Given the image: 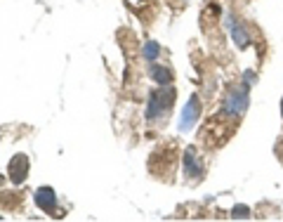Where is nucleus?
<instances>
[{
	"mask_svg": "<svg viewBox=\"0 0 283 222\" xmlns=\"http://www.w3.org/2000/svg\"><path fill=\"white\" fill-rule=\"evenodd\" d=\"M198 114H200V104H198V99L191 97L184 104V109H182V123H180V130L182 132H187L191 130V125L198 121Z\"/></svg>",
	"mask_w": 283,
	"mask_h": 222,
	"instance_id": "nucleus-4",
	"label": "nucleus"
},
{
	"mask_svg": "<svg viewBox=\"0 0 283 222\" xmlns=\"http://www.w3.org/2000/svg\"><path fill=\"white\" fill-rule=\"evenodd\" d=\"M227 24H229V31H231V38H234V43L238 45V48H248L250 45V35L246 33V28H243V24H238V21H234L231 17L227 19Z\"/></svg>",
	"mask_w": 283,
	"mask_h": 222,
	"instance_id": "nucleus-7",
	"label": "nucleus"
},
{
	"mask_svg": "<svg viewBox=\"0 0 283 222\" xmlns=\"http://www.w3.org/2000/svg\"><path fill=\"white\" fill-rule=\"evenodd\" d=\"M158 52H160V48L156 45V43H146L144 45V57L149 59V62H153V59L158 57Z\"/></svg>",
	"mask_w": 283,
	"mask_h": 222,
	"instance_id": "nucleus-9",
	"label": "nucleus"
},
{
	"mask_svg": "<svg viewBox=\"0 0 283 222\" xmlns=\"http://www.w3.org/2000/svg\"><path fill=\"white\" fill-rule=\"evenodd\" d=\"M7 173H10V180L14 184H21L24 177L28 175V159L24 154H17L12 161H10V166H7Z\"/></svg>",
	"mask_w": 283,
	"mask_h": 222,
	"instance_id": "nucleus-3",
	"label": "nucleus"
},
{
	"mask_svg": "<svg viewBox=\"0 0 283 222\" xmlns=\"http://www.w3.org/2000/svg\"><path fill=\"white\" fill-rule=\"evenodd\" d=\"M0 220H3V215H0Z\"/></svg>",
	"mask_w": 283,
	"mask_h": 222,
	"instance_id": "nucleus-11",
	"label": "nucleus"
},
{
	"mask_svg": "<svg viewBox=\"0 0 283 222\" xmlns=\"http://www.w3.org/2000/svg\"><path fill=\"white\" fill-rule=\"evenodd\" d=\"M151 76H153V81H156V83H160V85H170V83H173V73H170L166 66H158V64H153V66H151Z\"/></svg>",
	"mask_w": 283,
	"mask_h": 222,
	"instance_id": "nucleus-8",
	"label": "nucleus"
},
{
	"mask_svg": "<svg viewBox=\"0 0 283 222\" xmlns=\"http://www.w3.org/2000/svg\"><path fill=\"white\" fill-rule=\"evenodd\" d=\"M248 102H250V85H236L234 90L227 95V99H224V106H222V114L224 116H241L243 111L248 109Z\"/></svg>",
	"mask_w": 283,
	"mask_h": 222,
	"instance_id": "nucleus-2",
	"label": "nucleus"
},
{
	"mask_svg": "<svg viewBox=\"0 0 283 222\" xmlns=\"http://www.w3.org/2000/svg\"><path fill=\"white\" fill-rule=\"evenodd\" d=\"M184 173H187V177H200L203 175V166L196 159V149L193 146H189L184 152Z\"/></svg>",
	"mask_w": 283,
	"mask_h": 222,
	"instance_id": "nucleus-6",
	"label": "nucleus"
},
{
	"mask_svg": "<svg viewBox=\"0 0 283 222\" xmlns=\"http://www.w3.org/2000/svg\"><path fill=\"white\" fill-rule=\"evenodd\" d=\"M173 99H175V88L173 85H160V90L151 92V97H149L146 118H149V121L160 118L168 109H170V106H173Z\"/></svg>",
	"mask_w": 283,
	"mask_h": 222,
	"instance_id": "nucleus-1",
	"label": "nucleus"
},
{
	"mask_svg": "<svg viewBox=\"0 0 283 222\" xmlns=\"http://www.w3.org/2000/svg\"><path fill=\"white\" fill-rule=\"evenodd\" d=\"M35 206H38L41 210H45V213L55 210V206H57L55 189H50V187H41V189H38V192H35Z\"/></svg>",
	"mask_w": 283,
	"mask_h": 222,
	"instance_id": "nucleus-5",
	"label": "nucleus"
},
{
	"mask_svg": "<svg viewBox=\"0 0 283 222\" xmlns=\"http://www.w3.org/2000/svg\"><path fill=\"white\" fill-rule=\"evenodd\" d=\"M0 180H3V177H0Z\"/></svg>",
	"mask_w": 283,
	"mask_h": 222,
	"instance_id": "nucleus-12",
	"label": "nucleus"
},
{
	"mask_svg": "<svg viewBox=\"0 0 283 222\" xmlns=\"http://www.w3.org/2000/svg\"><path fill=\"white\" fill-rule=\"evenodd\" d=\"M248 215H250V208H248V206H238V208H234V217H241V220H246Z\"/></svg>",
	"mask_w": 283,
	"mask_h": 222,
	"instance_id": "nucleus-10",
	"label": "nucleus"
}]
</instances>
